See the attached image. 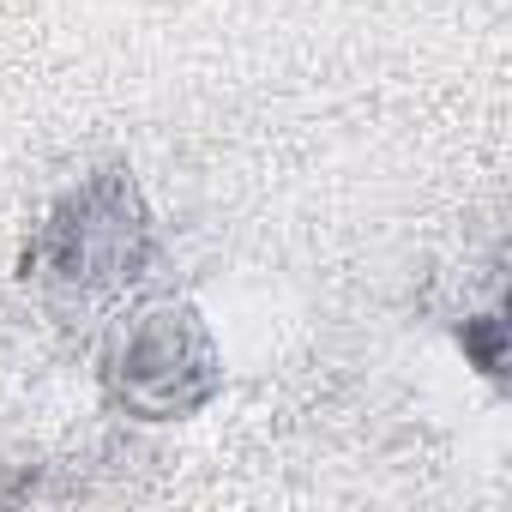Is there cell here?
<instances>
[{
    "instance_id": "1",
    "label": "cell",
    "mask_w": 512,
    "mask_h": 512,
    "mask_svg": "<svg viewBox=\"0 0 512 512\" xmlns=\"http://www.w3.org/2000/svg\"><path fill=\"white\" fill-rule=\"evenodd\" d=\"M157 272V217L133 169L103 163L55 193L25 247V284L67 320L109 314Z\"/></svg>"
},
{
    "instance_id": "2",
    "label": "cell",
    "mask_w": 512,
    "mask_h": 512,
    "mask_svg": "<svg viewBox=\"0 0 512 512\" xmlns=\"http://www.w3.org/2000/svg\"><path fill=\"white\" fill-rule=\"evenodd\" d=\"M103 392L133 422H187L223 392V350L193 302L133 308L103 350Z\"/></svg>"
},
{
    "instance_id": "3",
    "label": "cell",
    "mask_w": 512,
    "mask_h": 512,
    "mask_svg": "<svg viewBox=\"0 0 512 512\" xmlns=\"http://www.w3.org/2000/svg\"><path fill=\"white\" fill-rule=\"evenodd\" d=\"M458 344H464V356H470L488 380H500V368H506V320H500V308L464 320V326H458Z\"/></svg>"
}]
</instances>
